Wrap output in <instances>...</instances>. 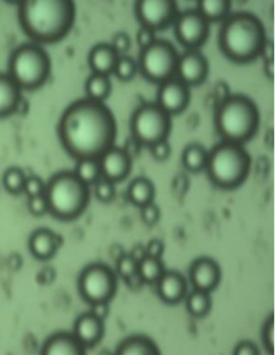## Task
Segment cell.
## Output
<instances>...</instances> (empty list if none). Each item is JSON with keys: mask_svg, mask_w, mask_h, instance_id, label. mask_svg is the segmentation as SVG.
I'll return each mask as SVG.
<instances>
[{"mask_svg": "<svg viewBox=\"0 0 278 355\" xmlns=\"http://www.w3.org/2000/svg\"><path fill=\"white\" fill-rule=\"evenodd\" d=\"M117 122L105 104L85 98L64 110L58 126L64 151L76 161L99 159L114 146Z\"/></svg>", "mask_w": 278, "mask_h": 355, "instance_id": "obj_1", "label": "cell"}, {"mask_svg": "<svg viewBox=\"0 0 278 355\" xmlns=\"http://www.w3.org/2000/svg\"><path fill=\"white\" fill-rule=\"evenodd\" d=\"M76 18V3L71 0H25L18 3L21 28L37 44H57L66 38Z\"/></svg>", "mask_w": 278, "mask_h": 355, "instance_id": "obj_2", "label": "cell"}, {"mask_svg": "<svg viewBox=\"0 0 278 355\" xmlns=\"http://www.w3.org/2000/svg\"><path fill=\"white\" fill-rule=\"evenodd\" d=\"M267 40L261 20L247 12L230 15L222 22L218 35L221 53L229 61L238 64L251 63L261 57Z\"/></svg>", "mask_w": 278, "mask_h": 355, "instance_id": "obj_3", "label": "cell"}, {"mask_svg": "<svg viewBox=\"0 0 278 355\" xmlns=\"http://www.w3.org/2000/svg\"><path fill=\"white\" fill-rule=\"evenodd\" d=\"M214 124L222 141L244 146L256 136L261 124V113L249 96L229 95L218 103Z\"/></svg>", "mask_w": 278, "mask_h": 355, "instance_id": "obj_4", "label": "cell"}, {"mask_svg": "<svg viewBox=\"0 0 278 355\" xmlns=\"http://www.w3.org/2000/svg\"><path fill=\"white\" fill-rule=\"evenodd\" d=\"M252 164V157L243 145L221 141L208 151L205 170L213 185L231 191L245 182Z\"/></svg>", "mask_w": 278, "mask_h": 355, "instance_id": "obj_5", "label": "cell"}, {"mask_svg": "<svg viewBox=\"0 0 278 355\" xmlns=\"http://www.w3.org/2000/svg\"><path fill=\"white\" fill-rule=\"evenodd\" d=\"M44 196L54 218L71 221L85 213L90 200L89 187L71 171L53 175L46 184Z\"/></svg>", "mask_w": 278, "mask_h": 355, "instance_id": "obj_6", "label": "cell"}, {"mask_svg": "<svg viewBox=\"0 0 278 355\" xmlns=\"http://www.w3.org/2000/svg\"><path fill=\"white\" fill-rule=\"evenodd\" d=\"M8 68V75L21 91H35L49 80L52 72V61L47 51L41 45L27 43L13 51Z\"/></svg>", "mask_w": 278, "mask_h": 355, "instance_id": "obj_7", "label": "cell"}, {"mask_svg": "<svg viewBox=\"0 0 278 355\" xmlns=\"http://www.w3.org/2000/svg\"><path fill=\"white\" fill-rule=\"evenodd\" d=\"M180 54L175 46L166 40H156L139 53L138 72L151 84L160 85L175 77Z\"/></svg>", "mask_w": 278, "mask_h": 355, "instance_id": "obj_8", "label": "cell"}, {"mask_svg": "<svg viewBox=\"0 0 278 355\" xmlns=\"http://www.w3.org/2000/svg\"><path fill=\"white\" fill-rule=\"evenodd\" d=\"M171 129V116L156 103L141 105L133 112L130 119L132 139L147 148L157 142L168 140Z\"/></svg>", "mask_w": 278, "mask_h": 355, "instance_id": "obj_9", "label": "cell"}, {"mask_svg": "<svg viewBox=\"0 0 278 355\" xmlns=\"http://www.w3.org/2000/svg\"><path fill=\"white\" fill-rule=\"evenodd\" d=\"M78 288L82 299L91 306L110 303L117 292V275L110 266L94 263L82 270Z\"/></svg>", "mask_w": 278, "mask_h": 355, "instance_id": "obj_10", "label": "cell"}, {"mask_svg": "<svg viewBox=\"0 0 278 355\" xmlns=\"http://www.w3.org/2000/svg\"><path fill=\"white\" fill-rule=\"evenodd\" d=\"M139 24L155 31H163L173 26L180 11L173 0H139L134 6Z\"/></svg>", "mask_w": 278, "mask_h": 355, "instance_id": "obj_11", "label": "cell"}, {"mask_svg": "<svg viewBox=\"0 0 278 355\" xmlns=\"http://www.w3.org/2000/svg\"><path fill=\"white\" fill-rule=\"evenodd\" d=\"M174 35L177 42L187 50H199L210 35V24L194 10L179 13L174 24Z\"/></svg>", "mask_w": 278, "mask_h": 355, "instance_id": "obj_12", "label": "cell"}, {"mask_svg": "<svg viewBox=\"0 0 278 355\" xmlns=\"http://www.w3.org/2000/svg\"><path fill=\"white\" fill-rule=\"evenodd\" d=\"M159 86L155 103L170 116L182 114L188 108L191 99L190 89L177 78H171Z\"/></svg>", "mask_w": 278, "mask_h": 355, "instance_id": "obj_13", "label": "cell"}, {"mask_svg": "<svg viewBox=\"0 0 278 355\" xmlns=\"http://www.w3.org/2000/svg\"><path fill=\"white\" fill-rule=\"evenodd\" d=\"M209 73V63L199 50H186L180 54L175 78L187 87L203 84Z\"/></svg>", "mask_w": 278, "mask_h": 355, "instance_id": "obj_14", "label": "cell"}, {"mask_svg": "<svg viewBox=\"0 0 278 355\" xmlns=\"http://www.w3.org/2000/svg\"><path fill=\"white\" fill-rule=\"evenodd\" d=\"M98 160L101 178L111 182H121L131 173L132 158L123 148L114 146Z\"/></svg>", "mask_w": 278, "mask_h": 355, "instance_id": "obj_15", "label": "cell"}, {"mask_svg": "<svg viewBox=\"0 0 278 355\" xmlns=\"http://www.w3.org/2000/svg\"><path fill=\"white\" fill-rule=\"evenodd\" d=\"M189 278L194 289L210 293L220 284V267L212 258H198L190 266Z\"/></svg>", "mask_w": 278, "mask_h": 355, "instance_id": "obj_16", "label": "cell"}, {"mask_svg": "<svg viewBox=\"0 0 278 355\" xmlns=\"http://www.w3.org/2000/svg\"><path fill=\"white\" fill-rule=\"evenodd\" d=\"M73 334L85 349L94 347L103 338L104 320L91 311L82 313L76 320Z\"/></svg>", "mask_w": 278, "mask_h": 355, "instance_id": "obj_17", "label": "cell"}, {"mask_svg": "<svg viewBox=\"0 0 278 355\" xmlns=\"http://www.w3.org/2000/svg\"><path fill=\"white\" fill-rule=\"evenodd\" d=\"M156 284L157 295L162 301L169 305L177 304L186 297V279L177 271H165Z\"/></svg>", "mask_w": 278, "mask_h": 355, "instance_id": "obj_18", "label": "cell"}, {"mask_svg": "<svg viewBox=\"0 0 278 355\" xmlns=\"http://www.w3.org/2000/svg\"><path fill=\"white\" fill-rule=\"evenodd\" d=\"M40 353L44 355L83 354L86 349L73 334L58 333L45 340Z\"/></svg>", "mask_w": 278, "mask_h": 355, "instance_id": "obj_19", "label": "cell"}, {"mask_svg": "<svg viewBox=\"0 0 278 355\" xmlns=\"http://www.w3.org/2000/svg\"><path fill=\"white\" fill-rule=\"evenodd\" d=\"M119 57L110 44L101 43L92 48L87 61L92 73L110 76L114 73Z\"/></svg>", "mask_w": 278, "mask_h": 355, "instance_id": "obj_20", "label": "cell"}, {"mask_svg": "<svg viewBox=\"0 0 278 355\" xmlns=\"http://www.w3.org/2000/svg\"><path fill=\"white\" fill-rule=\"evenodd\" d=\"M58 239L52 230L40 228L31 235L29 249L31 254L37 259H51L58 252Z\"/></svg>", "mask_w": 278, "mask_h": 355, "instance_id": "obj_21", "label": "cell"}, {"mask_svg": "<svg viewBox=\"0 0 278 355\" xmlns=\"http://www.w3.org/2000/svg\"><path fill=\"white\" fill-rule=\"evenodd\" d=\"M22 98L20 87L8 73H0V119L15 114Z\"/></svg>", "mask_w": 278, "mask_h": 355, "instance_id": "obj_22", "label": "cell"}, {"mask_svg": "<svg viewBox=\"0 0 278 355\" xmlns=\"http://www.w3.org/2000/svg\"><path fill=\"white\" fill-rule=\"evenodd\" d=\"M119 355L160 354L154 340L146 336H132L123 340L115 352Z\"/></svg>", "mask_w": 278, "mask_h": 355, "instance_id": "obj_23", "label": "cell"}, {"mask_svg": "<svg viewBox=\"0 0 278 355\" xmlns=\"http://www.w3.org/2000/svg\"><path fill=\"white\" fill-rule=\"evenodd\" d=\"M229 0H199L196 10L208 23L223 22L231 15Z\"/></svg>", "mask_w": 278, "mask_h": 355, "instance_id": "obj_24", "label": "cell"}, {"mask_svg": "<svg viewBox=\"0 0 278 355\" xmlns=\"http://www.w3.org/2000/svg\"><path fill=\"white\" fill-rule=\"evenodd\" d=\"M130 201L134 205L141 207L154 202L155 187L149 178L140 177L134 179L128 189Z\"/></svg>", "mask_w": 278, "mask_h": 355, "instance_id": "obj_25", "label": "cell"}, {"mask_svg": "<svg viewBox=\"0 0 278 355\" xmlns=\"http://www.w3.org/2000/svg\"><path fill=\"white\" fill-rule=\"evenodd\" d=\"M207 159L208 150L200 143H190L183 150L182 163L189 172L197 173L205 170Z\"/></svg>", "mask_w": 278, "mask_h": 355, "instance_id": "obj_26", "label": "cell"}, {"mask_svg": "<svg viewBox=\"0 0 278 355\" xmlns=\"http://www.w3.org/2000/svg\"><path fill=\"white\" fill-rule=\"evenodd\" d=\"M112 87L110 76L92 73L85 83L87 98L104 103L110 96Z\"/></svg>", "mask_w": 278, "mask_h": 355, "instance_id": "obj_27", "label": "cell"}, {"mask_svg": "<svg viewBox=\"0 0 278 355\" xmlns=\"http://www.w3.org/2000/svg\"><path fill=\"white\" fill-rule=\"evenodd\" d=\"M165 271L164 263L159 258L146 257L138 263V273L145 284H156Z\"/></svg>", "mask_w": 278, "mask_h": 355, "instance_id": "obj_28", "label": "cell"}, {"mask_svg": "<svg viewBox=\"0 0 278 355\" xmlns=\"http://www.w3.org/2000/svg\"><path fill=\"white\" fill-rule=\"evenodd\" d=\"M212 306L209 293L194 289L186 300V307L190 315L202 318L208 315Z\"/></svg>", "mask_w": 278, "mask_h": 355, "instance_id": "obj_29", "label": "cell"}, {"mask_svg": "<svg viewBox=\"0 0 278 355\" xmlns=\"http://www.w3.org/2000/svg\"><path fill=\"white\" fill-rule=\"evenodd\" d=\"M76 176L85 185H95L101 178L98 159H82L77 161L75 172Z\"/></svg>", "mask_w": 278, "mask_h": 355, "instance_id": "obj_30", "label": "cell"}, {"mask_svg": "<svg viewBox=\"0 0 278 355\" xmlns=\"http://www.w3.org/2000/svg\"><path fill=\"white\" fill-rule=\"evenodd\" d=\"M26 177L18 167L8 168L3 173V184L6 190L12 195H19L24 189Z\"/></svg>", "mask_w": 278, "mask_h": 355, "instance_id": "obj_31", "label": "cell"}, {"mask_svg": "<svg viewBox=\"0 0 278 355\" xmlns=\"http://www.w3.org/2000/svg\"><path fill=\"white\" fill-rule=\"evenodd\" d=\"M137 72L138 66L135 59L123 55L119 57L113 73L120 81L129 82L136 77Z\"/></svg>", "mask_w": 278, "mask_h": 355, "instance_id": "obj_32", "label": "cell"}, {"mask_svg": "<svg viewBox=\"0 0 278 355\" xmlns=\"http://www.w3.org/2000/svg\"><path fill=\"white\" fill-rule=\"evenodd\" d=\"M115 184L101 178L95 184L94 193L96 199L102 202H110L114 199L116 195Z\"/></svg>", "mask_w": 278, "mask_h": 355, "instance_id": "obj_33", "label": "cell"}, {"mask_svg": "<svg viewBox=\"0 0 278 355\" xmlns=\"http://www.w3.org/2000/svg\"><path fill=\"white\" fill-rule=\"evenodd\" d=\"M116 269H117L119 276L125 279L137 273L138 262L134 260L129 253L123 254L118 258Z\"/></svg>", "mask_w": 278, "mask_h": 355, "instance_id": "obj_34", "label": "cell"}, {"mask_svg": "<svg viewBox=\"0 0 278 355\" xmlns=\"http://www.w3.org/2000/svg\"><path fill=\"white\" fill-rule=\"evenodd\" d=\"M262 340L263 347L270 354H275V317L268 316L262 329Z\"/></svg>", "mask_w": 278, "mask_h": 355, "instance_id": "obj_35", "label": "cell"}, {"mask_svg": "<svg viewBox=\"0 0 278 355\" xmlns=\"http://www.w3.org/2000/svg\"><path fill=\"white\" fill-rule=\"evenodd\" d=\"M141 218L148 227H154L161 218V211L154 202L140 207Z\"/></svg>", "mask_w": 278, "mask_h": 355, "instance_id": "obj_36", "label": "cell"}, {"mask_svg": "<svg viewBox=\"0 0 278 355\" xmlns=\"http://www.w3.org/2000/svg\"><path fill=\"white\" fill-rule=\"evenodd\" d=\"M46 184L43 180L37 176L26 178L23 192L28 198L36 197L44 195Z\"/></svg>", "mask_w": 278, "mask_h": 355, "instance_id": "obj_37", "label": "cell"}, {"mask_svg": "<svg viewBox=\"0 0 278 355\" xmlns=\"http://www.w3.org/2000/svg\"><path fill=\"white\" fill-rule=\"evenodd\" d=\"M111 46L118 53L119 56L126 55L132 46L131 37L124 31L118 32L113 36Z\"/></svg>", "mask_w": 278, "mask_h": 355, "instance_id": "obj_38", "label": "cell"}, {"mask_svg": "<svg viewBox=\"0 0 278 355\" xmlns=\"http://www.w3.org/2000/svg\"><path fill=\"white\" fill-rule=\"evenodd\" d=\"M151 155L157 161L164 162L170 158L171 155V146L168 140H164L156 143L149 148Z\"/></svg>", "mask_w": 278, "mask_h": 355, "instance_id": "obj_39", "label": "cell"}, {"mask_svg": "<svg viewBox=\"0 0 278 355\" xmlns=\"http://www.w3.org/2000/svg\"><path fill=\"white\" fill-rule=\"evenodd\" d=\"M28 209L31 214L36 216H42L49 213L48 202L44 195L29 198Z\"/></svg>", "mask_w": 278, "mask_h": 355, "instance_id": "obj_40", "label": "cell"}, {"mask_svg": "<svg viewBox=\"0 0 278 355\" xmlns=\"http://www.w3.org/2000/svg\"><path fill=\"white\" fill-rule=\"evenodd\" d=\"M156 33L152 30L141 27L137 34V42L139 47L145 49L154 44L156 41Z\"/></svg>", "mask_w": 278, "mask_h": 355, "instance_id": "obj_41", "label": "cell"}, {"mask_svg": "<svg viewBox=\"0 0 278 355\" xmlns=\"http://www.w3.org/2000/svg\"><path fill=\"white\" fill-rule=\"evenodd\" d=\"M147 257L161 259L165 252V244L159 239H152L146 246Z\"/></svg>", "mask_w": 278, "mask_h": 355, "instance_id": "obj_42", "label": "cell"}, {"mask_svg": "<svg viewBox=\"0 0 278 355\" xmlns=\"http://www.w3.org/2000/svg\"><path fill=\"white\" fill-rule=\"evenodd\" d=\"M234 354L236 355H257L261 354L257 345L250 341H242L235 347Z\"/></svg>", "mask_w": 278, "mask_h": 355, "instance_id": "obj_43", "label": "cell"}, {"mask_svg": "<svg viewBox=\"0 0 278 355\" xmlns=\"http://www.w3.org/2000/svg\"><path fill=\"white\" fill-rule=\"evenodd\" d=\"M123 280L125 284H126L127 287L130 290H132V291H138V290L141 289L143 285L145 284V282H144V280L141 277V275H139L138 272Z\"/></svg>", "mask_w": 278, "mask_h": 355, "instance_id": "obj_44", "label": "cell"}, {"mask_svg": "<svg viewBox=\"0 0 278 355\" xmlns=\"http://www.w3.org/2000/svg\"><path fill=\"white\" fill-rule=\"evenodd\" d=\"M91 306V312L96 317H98L99 319L105 320V318L108 316L110 312L109 303H97Z\"/></svg>", "mask_w": 278, "mask_h": 355, "instance_id": "obj_45", "label": "cell"}, {"mask_svg": "<svg viewBox=\"0 0 278 355\" xmlns=\"http://www.w3.org/2000/svg\"><path fill=\"white\" fill-rule=\"evenodd\" d=\"M129 254L138 263L141 262L144 258L147 257L146 246L142 245V244H137L133 247Z\"/></svg>", "mask_w": 278, "mask_h": 355, "instance_id": "obj_46", "label": "cell"}, {"mask_svg": "<svg viewBox=\"0 0 278 355\" xmlns=\"http://www.w3.org/2000/svg\"><path fill=\"white\" fill-rule=\"evenodd\" d=\"M273 53H275V50H273L272 42L268 39L265 47L262 50L261 57L263 58V62L275 61Z\"/></svg>", "mask_w": 278, "mask_h": 355, "instance_id": "obj_47", "label": "cell"}, {"mask_svg": "<svg viewBox=\"0 0 278 355\" xmlns=\"http://www.w3.org/2000/svg\"><path fill=\"white\" fill-rule=\"evenodd\" d=\"M263 71L266 76L272 80L275 77V61L263 62Z\"/></svg>", "mask_w": 278, "mask_h": 355, "instance_id": "obj_48", "label": "cell"}]
</instances>
